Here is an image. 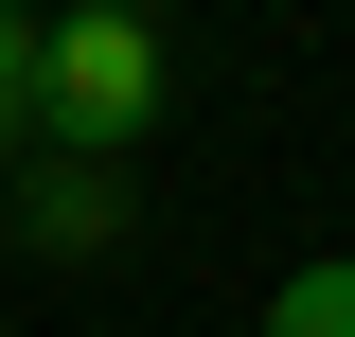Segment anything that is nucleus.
<instances>
[{
    "instance_id": "nucleus-1",
    "label": "nucleus",
    "mask_w": 355,
    "mask_h": 337,
    "mask_svg": "<svg viewBox=\"0 0 355 337\" xmlns=\"http://www.w3.org/2000/svg\"><path fill=\"white\" fill-rule=\"evenodd\" d=\"M160 18L142 0H71L36 36V142L53 160H142V125H160Z\"/></svg>"
},
{
    "instance_id": "nucleus-2",
    "label": "nucleus",
    "mask_w": 355,
    "mask_h": 337,
    "mask_svg": "<svg viewBox=\"0 0 355 337\" xmlns=\"http://www.w3.org/2000/svg\"><path fill=\"white\" fill-rule=\"evenodd\" d=\"M18 231L36 249H125V160H36L18 178Z\"/></svg>"
},
{
    "instance_id": "nucleus-3",
    "label": "nucleus",
    "mask_w": 355,
    "mask_h": 337,
    "mask_svg": "<svg viewBox=\"0 0 355 337\" xmlns=\"http://www.w3.org/2000/svg\"><path fill=\"white\" fill-rule=\"evenodd\" d=\"M249 337H355V266H284Z\"/></svg>"
},
{
    "instance_id": "nucleus-4",
    "label": "nucleus",
    "mask_w": 355,
    "mask_h": 337,
    "mask_svg": "<svg viewBox=\"0 0 355 337\" xmlns=\"http://www.w3.org/2000/svg\"><path fill=\"white\" fill-rule=\"evenodd\" d=\"M36 36H53L36 0H0V160H18V142H36Z\"/></svg>"
}]
</instances>
